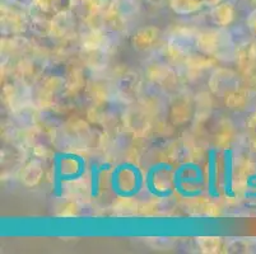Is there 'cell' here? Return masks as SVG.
<instances>
[{
  "instance_id": "277c9868",
  "label": "cell",
  "mask_w": 256,
  "mask_h": 254,
  "mask_svg": "<svg viewBox=\"0 0 256 254\" xmlns=\"http://www.w3.org/2000/svg\"><path fill=\"white\" fill-rule=\"evenodd\" d=\"M224 193L227 196H234L232 192V167H231V157L230 151H224Z\"/></svg>"
},
{
  "instance_id": "7a4b0ae2",
  "label": "cell",
  "mask_w": 256,
  "mask_h": 254,
  "mask_svg": "<svg viewBox=\"0 0 256 254\" xmlns=\"http://www.w3.org/2000/svg\"><path fill=\"white\" fill-rule=\"evenodd\" d=\"M142 186V176L136 167L125 164L121 165L114 172L112 187L118 195L132 196L136 195Z\"/></svg>"
},
{
  "instance_id": "6da1fadb",
  "label": "cell",
  "mask_w": 256,
  "mask_h": 254,
  "mask_svg": "<svg viewBox=\"0 0 256 254\" xmlns=\"http://www.w3.org/2000/svg\"><path fill=\"white\" fill-rule=\"evenodd\" d=\"M203 173L198 165L186 164L174 172V188L182 196H198L203 190Z\"/></svg>"
},
{
  "instance_id": "3957f363",
  "label": "cell",
  "mask_w": 256,
  "mask_h": 254,
  "mask_svg": "<svg viewBox=\"0 0 256 254\" xmlns=\"http://www.w3.org/2000/svg\"><path fill=\"white\" fill-rule=\"evenodd\" d=\"M208 192L212 197L217 199V154L216 149L209 150V160H208Z\"/></svg>"
}]
</instances>
